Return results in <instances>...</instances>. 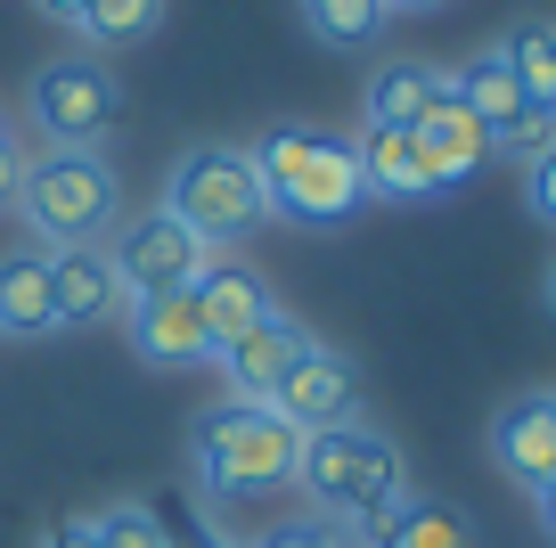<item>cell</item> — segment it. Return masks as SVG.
<instances>
[{
  "instance_id": "7402d4cb",
  "label": "cell",
  "mask_w": 556,
  "mask_h": 548,
  "mask_svg": "<svg viewBox=\"0 0 556 548\" xmlns=\"http://www.w3.org/2000/svg\"><path fill=\"white\" fill-rule=\"evenodd\" d=\"M156 25H164V0H83L74 34H83L90 50H131V41H148Z\"/></svg>"
},
{
  "instance_id": "7a4b0ae2",
  "label": "cell",
  "mask_w": 556,
  "mask_h": 548,
  "mask_svg": "<svg viewBox=\"0 0 556 548\" xmlns=\"http://www.w3.org/2000/svg\"><path fill=\"white\" fill-rule=\"evenodd\" d=\"M245 155H254L262 205H270L278 222H295V229H344L352 213L368 205L352 139L319 132V123H278V132H262Z\"/></svg>"
},
{
  "instance_id": "d6986e66",
  "label": "cell",
  "mask_w": 556,
  "mask_h": 548,
  "mask_svg": "<svg viewBox=\"0 0 556 548\" xmlns=\"http://www.w3.org/2000/svg\"><path fill=\"white\" fill-rule=\"evenodd\" d=\"M500 58H507V74H516V90H523V107H532L540 123H556V25H540V17H523V25H507V41H500Z\"/></svg>"
},
{
  "instance_id": "1f68e13d",
  "label": "cell",
  "mask_w": 556,
  "mask_h": 548,
  "mask_svg": "<svg viewBox=\"0 0 556 548\" xmlns=\"http://www.w3.org/2000/svg\"><path fill=\"white\" fill-rule=\"evenodd\" d=\"M0 139H9V115H0Z\"/></svg>"
},
{
  "instance_id": "4fadbf2b",
  "label": "cell",
  "mask_w": 556,
  "mask_h": 548,
  "mask_svg": "<svg viewBox=\"0 0 556 548\" xmlns=\"http://www.w3.org/2000/svg\"><path fill=\"white\" fill-rule=\"evenodd\" d=\"M115 303H123V287H115L106 246H58L50 254V311H58V327H90Z\"/></svg>"
},
{
  "instance_id": "603a6c76",
  "label": "cell",
  "mask_w": 556,
  "mask_h": 548,
  "mask_svg": "<svg viewBox=\"0 0 556 548\" xmlns=\"http://www.w3.org/2000/svg\"><path fill=\"white\" fill-rule=\"evenodd\" d=\"M90 524H99V548H173V532H164L156 515L139 508V499H123V508L90 515Z\"/></svg>"
},
{
  "instance_id": "3957f363",
  "label": "cell",
  "mask_w": 556,
  "mask_h": 548,
  "mask_svg": "<svg viewBox=\"0 0 556 548\" xmlns=\"http://www.w3.org/2000/svg\"><path fill=\"white\" fill-rule=\"evenodd\" d=\"M189 459H197V483H205L213 508H229V499H278V491H295L303 434L287 426L270 401L229 394L189 426Z\"/></svg>"
},
{
  "instance_id": "e0dca14e",
  "label": "cell",
  "mask_w": 556,
  "mask_h": 548,
  "mask_svg": "<svg viewBox=\"0 0 556 548\" xmlns=\"http://www.w3.org/2000/svg\"><path fill=\"white\" fill-rule=\"evenodd\" d=\"M50 254L25 246V254H0V336H50Z\"/></svg>"
},
{
  "instance_id": "cb8c5ba5",
  "label": "cell",
  "mask_w": 556,
  "mask_h": 548,
  "mask_svg": "<svg viewBox=\"0 0 556 548\" xmlns=\"http://www.w3.org/2000/svg\"><path fill=\"white\" fill-rule=\"evenodd\" d=\"M523 205H532L540 222L556 229V139H548L540 155H523Z\"/></svg>"
},
{
  "instance_id": "83f0119b",
  "label": "cell",
  "mask_w": 556,
  "mask_h": 548,
  "mask_svg": "<svg viewBox=\"0 0 556 548\" xmlns=\"http://www.w3.org/2000/svg\"><path fill=\"white\" fill-rule=\"evenodd\" d=\"M532 508H540V532L556 540V483H540V491H532Z\"/></svg>"
},
{
  "instance_id": "ffe728a7",
  "label": "cell",
  "mask_w": 556,
  "mask_h": 548,
  "mask_svg": "<svg viewBox=\"0 0 556 548\" xmlns=\"http://www.w3.org/2000/svg\"><path fill=\"white\" fill-rule=\"evenodd\" d=\"M368 548H475V524L458 499H409L401 515L368 532Z\"/></svg>"
},
{
  "instance_id": "8992f818",
  "label": "cell",
  "mask_w": 556,
  "mask_h": 548,
  "mask_svg": "<svg viewBox=\"0 0 556 548\" xmlns=\"http://www.w3.org/2000/svg\"><path fill=\"white\" fill-rule=\"evenodd\" d=\"M34 132L50 148H90L106 139V123L123 115V83L106 74V58H58V66L34 74V99H25Z\"/></svg>"
},
{
  "instance_id": "484cf974",
  "label": "cell",
  "mask_w": 556,
  "mask_h": 548,
  "mask_svg": "<svg viewBox=\"0 0 556 548\" xmlns=\"http://www.w3.org/2000/svg\"><path fill=\"white\" fill-rule=\"evenodd\" d=\"M17 172H25V148L0 139V205H17Z\"/></svg>"
},
{
  "instance_id": "9c48e42d",
  "label": "cell",
  "mask_w": 556,
  "mask_h": 548,
  "mask_svg": "<svg viewBox=\"0 0 556 548\" xmlns=\"http://www.w3.org/2000/svg\"><path fill=\"white\" fill-rule=\"evenodd\" d=\"M352 401H361V385H352V360L328 352V344H303V352L278 369V385H270V410L287 418L295 434L352 426Z\"/></svg>"
},
{
  "instance_id": "5bb4252c",
  "label": "cell",
  "mask_w": 556,
  "mask_h": 548,
  "mask_svg": "<svg viewBox=\"0 0 556 548\" xmlns=\"http://www.w3.org/2000/svg\"><path fill=\"white\" fill-rule=\"evenodd\" d=\"M417 155H426V172H434V189H451V180H467L475 164L491 155V139H483V123L467 115V107L451 99V66H442V99L426 107V123H417Z\"/></svg>"
},
{
  "instance_id": "277c9868",
  "label": "cell",
  "mask_w": 556,
  "mask_h": 548,
  "mask_svg": "<svg viewBox=\"0 0 556 548\" xmlns=\"http://www.w3.org/2000/svg\"><path fill=\"white\" fill-rule=\"evenodd\" d=\"M17 213L41 246H99L123 222V180L99 148H41L17 172Z\"/></svg>"
},
{
  "instance_id": "5b68a950",
  "label": "cell",
  "mask_w": 556,
  "mask_h": 548,
  "mask_svg": "<svg viewBox=\"0 0 556 548\" xmlns=\"http://www.w3.org/2000/svg\"><path fill=\"white\" fill-rule=\"evenodd\" d=\"M164 213H173V222H189L205 246L254 238V229L270 222L262 180H254V155H245V148H222V139L189 148V155L173 164V180H164Z\"/></svg>"
},
{
  "instance_id": "4dcf8cb0",
  "label": "cell",
  "mask_w": 556,
  "mask_h": 548,
  "mask_svg": "<svg viewBox=\"0 0 556 548\" xmlns=\"http://www.w3.org/2000/svg\"><path fill=\"white\" fill-rule=\"evenodd\" d=\"M393 9H442V0H393Z\"/></svg>"
},
{
  "instance_id": "9a60e30c",
  "label": "cell",
  "mask_w": 556,
  "mask_h": 548,
  "mask_svg": "<svg viewBox=\"0 0 556 548\" xmlns=\"http://www.w3.org/2000/svg\"><path fill=\"white\" fill-rule=\"evenodd\" d=\"M197 303H205L213 344H238L245 327H262L278 311L270 287H262V271H245V262H205V271H197Z\"/></svg>"
},
{
  "instance_id": "d4e9b609",
  "label": "cell",
  "mask_w": 556,
  "mask_h": 548,
  "mask_svg": "<svg viewBox=\"0 0 556 548\" xmlns=\"http://www.w3.org/2000/svg\"><path fill=\"white\" fill-rule=\"evenodd\" d=\"M262 548H361L344 524H319V515H303V524H278Z\"/></svg>"
},
{
  "instance_id": "2e32d148",
  "label": "cell",
  "mask_w": 556,
  "mask_h": 548,
  "mask_svg": "<svg viewBox=\"0 0 556 548\" xmlns=\"http://www.w3.org/2000/svg\"><path fill=\"white\" fill-rule=\"evenodd\" d=\"M434 99H442V66H417V58H401V66H377V74H368L361 115H368V132H417Z\"/></svg>"
},
{
  "instance_id": "f1b7e54d",
  "label": "cell",
  "mask_w": 556,
  "mask_h": 548,
  "mask_svg": "<svg viewBox=\"0 0 556 548\" xmlns=\"http://www.w3.org/2000/svg\"><path fill=\"white\" fill-rule=\"evenodd\" d=\"M41 17H58V25H74V17H83V0H41Z\"/></svg>"
},
{
  "instance_id": "30bf717a",
  "label": "cell",
  "mask_w": 556,
  "mask_h": 548,
  "mask_svg": "<svg viewBox=\"0 0 556 548\" xmlns=\"http://www.w3.org/2000/svg\"><path fill=\"white\" fill-rule=\"evenodd\" d=\"M131 352L148 360V369H205L222 344H213L205 327V303H197V287H173V295H131Z\"/></svg>"
},
{
  "instance_id": "f546056e",
  "label": "cell",
  "mask_w": 556,
  "mask_h": 548,
  "mask_svg": "<svg viewBox=\"0 0 556 548\" xmlns=\"http://www.w3.org/2000/svg\"><path fill=\"white\" fill-rule=\"evenodd\" d=\"M540 303H548V320H556V262H548V287H540Z\"/></svg>"
},
{
  "instance_id": "52a82bcc",
  "label": "cell",
  "mask_w": 556,
  "mask_h": 548,
  "mask_svg": "<svg viewBox=\"0 0 556 548\" xmlns=\"http://www.w3.org/2000/svg\"><path fill=\"white\" fill-rule=\"evenodd\" d=\"M106 262H115V287L123 303L131 295H173V287H197V271L213 262V246L197 238L189 222H173V213H131V222H115V246H106Z\"/></svg>"
},
{
  "instance_id": "ba28073f",
  "label": "cell",
  "mask_w": 556,
  "mask_h": 548,
  "mask_svg": "<svg viewBox=\"0 0 556 548\" xmlns=\"http://www.w3.org/2000/svg\"><path fill=\"white\" fill-rule=\"evenodd\" d=\"M451 99L467 107L475 123H483L491 148L540 155V148L556 139V123H540L532 107H523V90H516V74H507V58H500V50H475L467 66H451Z\"/></svg>"
},
{
  "instance_id": "ac0fdd59",
  "label": "cell",
  "mask_w": 556,
  "mask_h": 548,
  "mask_svg": "<svg viewBox=\"0 0 556 548\" xmlns=\"http://www.w3.org/2000/svg\"><path fill=\"white\" fill-rule=\"evenodd\" d=\"M352 155H361L368 197H401V205H409V197H434V172H426V155H417L409 132H361Z\"/></svg>"
},
{
  "instance_id": "4316f807",
  "label": "cell",
  "mask_w": 556,
  "mask_h": 548,
  "mask_svg": "<svg viewBox=\"0 0 556 548\" xmlns=\"http://www.w3.org/2000/svg\"><path fill=\"white\" fill-rule=\"evenodd\" d=\"M41 548H99V524H90V515H74V524H58Z\"/></svg>"
},
{
  "instance_id": "6da1fadb",
  "label": "cell",
  "mask_w": 556,
  "mask_h": 548,
  "mask_svg": "<svg viewBox=\"0 0 556 548\" xmlns=\"http://www.w3.org/2000/svg\"><path fill=\"white\" fill-rule=\"evenodd\" d=\"M295 491L312 499L319 524H344V532H377L384 515L409 508V459H401L393 434L377 426H328V434H303V459H295Z\"/></svg>"
},
{
  "instance_id": "7c38bea8",
  "label": "cell",
  "mask_w": 556,
  "mask_h": 548,
  "mask_svg": "<svg viewBox=\"0 0 556 548\" xmlns=\"http://www.w3.org/2000/svg\"><path fill=\"white\" fill-rule=\"evenodd\" d=\"M303 344H312V336H303V327L287 320V311H270V320H262V327H245L238 344H222V352H213V369L229 377V394H238V401H270L278 369H287V360H295Z\"/></svg>"
},
{
  "instance_id": "44dd1931",
  "label": "cell",
  "mask_w": 556,
  "mask_h": 548,
  "mask_svg": "<svg viewBox=\"0 0 556 548\" xmlns=\"http://www.w3.org/2000/svg\"><path fill=\"white\" fill-rule=\"evenodd\" d=\"M303 25L328 50H368V41L393 25V0H303Z\"/></svg>"
},
{
  "instance_id": "8fae6325",
  "label": "cell",
  "mask_w": 556,
  "mask_h": 548,
  "mask_svg": "<svg viewBox=\"0 0 556 548\" xmlns=\"http://www.w3.org/2000/svg\"><path fill=\"white\" fill-rule=\"evenodd\" d=\"M491 450H500V466L523 483V491L556 483V394H523V401H507L500 426H491Z\"/></svg>"
}]
</instances>
